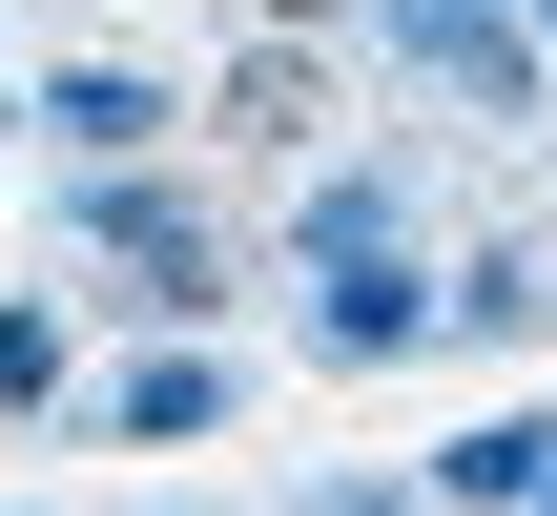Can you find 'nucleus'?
<instances>
[{"instance_id": "f257e3e1", "label": "nucleus", "mask_w": 557, "mask_h": 516, "mask_svg": "<svg viewBox=\"0 0 557 516\" xmlns=\"http://www.w3.org/2000/svg\"><path fill=\"white\" fill-rule=\"evenodd\" d=\"M83 248H103V310H145V331H207L227 310V228L186 186H145V165H83Z\"/></svg>"}, {"instance_id": "f03ea898", "label": "nucleus", "mask_w": 557, "mask_h": 516, "mask_svg": "<svg viewBox=\"0 0 557 516\" xmlns=\"http://www.w3.org/2000/svg\"><path fill=\"white\" fill-rule=\"evenodd\" d=\"M351 21H372L434 103H475V124H537V83H557L537 62V0H351Z\"/></svg>"}, {"instance_id": "7ed1b4c3", "label": "nucleus", "mask_w": 557, "mask_h": 516, "mask_svg": "<svg viewBox=\"0 0 557 516\" xmlns=\"http://www.w3.org/2000/svg\"><path fill=\"white\" fill-rule=\"evenodd\" d=\"M434 331H455V269H413V248L310 269V372H393V352H434Z\"/></svg>"}, {"instance_id": "20e7f679", "label": "nucleus", "mask_w": 557, "mask_h": 516, "mask_svg": "<svg viewBox=\"0 0 557 516\" xmlns=\"http://www.w3.org/2000/svg\"><path fill=\"white\" fill-rule=\"evenodd\" d=\"M103 434H124V455H207V434H227V352H186V331H145V352L103 372Z\"/></svg>"}, {"instance_id": "39448f33", "label": "nucleus", "mask_w": 557, "mask_h": 516, "mask_svg": "<svg viewBox=\"0 0 557 516\" xmlns=\"http://www.w3.org/2000/svg\"><path fill=\"white\" fill-rule=\"evenodd\" d=\"M537 476H557V414H475V434H434L413 496L434 516H537Z\"/></svg>"}, {"instance_id": "423d86ee", "label": "nucleus", "mask_w": 557, "mask_h": 516, "mask_svg": "<svg viewBox=\"0 0 557 516\" xmlns=\"http://www.w3.org/2000/svg\"><path fill=\"white\" fill-rule=\"evenodd\" d=\"M21 124H62V165H145V145H165V83H145V62H62Z\"/></svg>"}, {"instance_id": "0eeeda50", "label": "nucleus", "mask_w": 557, "mask_h": 516, "mask_svg": "<svg viewBox=\"0 0 557 516\" xmlns=\"http://www.w3.org/2000/svg\"><path fill=\"white\" fill-rule=\"evenodd\" d=\"M331 124V62H310V21H248V62H227V145H310Z\"/></svg>"}, {"instance_id": "6e6552de", "label": "nucleus", "mask_w": 557, "mask_h": 516, "mask_svg": "<svg viewBox=\"0 0 557 516\" xmlns=\"http://www.w3.org/2000/svg\"><path fill=\"white\" fill-rule=\"evenodd\" d=\"M351 248H413V165H310V207H289V269H351Z\"/></svg>"}, {"instance_id": "1a4fd4ad", "label": "nucleus", "mask_w": 557, "mask_h": 516, "mask_svg": "<svg viewBox=\"0 0 557 516\" xmlns=\"http://www.w3.org/2000/svg\"><path fill=\"white\" fill-rule=\"evenodd\" d=\"M557 290H537V248H475V269H455V331H475V352H496V331H537Z\"/></svg>"}, {"instance_id": "9d476101", "label": "nucleus", "mask_w": 557, "mask_h": 516, "mask_svg": "<svg viewBox=\"0 0 557 516\" xmlns=\"http://www.w3.org/2000/svg\"><path fill=\"white\" fill-rule=\"evenodd\" d=\"M62 372H83V352H62V310H0V414H41Z\"/></svg>"}, {"instance_id": "9b49d317", "label": "nucleus", "mask_w": 557, "mask_h": 516, "mask_svg": "<svg viewBox=\"0 0 557 516\" xmlns=\"http://www.w3.org/2000/svg\"><path fill=\"white\" fill-rule=\"evenodd\" d=\"M331 516H434V496H413V476H331Z\"/></svg>"}, {"instance_id": "f8f14e48", "label": "nucleus", "mask_w": 557, "mask_h": 516, "mask_svg": "<svg viewBox=\"0 0 557 516\" xmlns=\"http://www.w3.org/2000/svg\"><path fill=\"white\" fill-rule=\"evenodd\" d=\"M248 21H351V0H248Z\"/></svg>"}, {"instance_id": "ddd939ff", "label": "nucleus", "mask_w": 557, "mask_h": 516, "mask_svg": "<svg viewBox=\"0 0 557 516\" xmlns=\"http://www.w3.org/2000/svg\"><path fill=\"white\" fill-rule=\"evenodd\" d=\"M537 62H557V0H537Z\"/></svg>"}, {"instance_id": "4468645a", "label": "nucleus", "mask_w": 557, "mask_h": 516, "mask_svg": "<svg viewBox=\"0 0 557 516\" xmlns=\"http://www.w3.org/2000/svg\"><path fill=\"white\" fill-rule=\"evenodd\" d=\"M537 516H557V476H537Z\"/></svg>"}]
</instances>
